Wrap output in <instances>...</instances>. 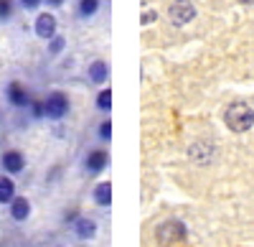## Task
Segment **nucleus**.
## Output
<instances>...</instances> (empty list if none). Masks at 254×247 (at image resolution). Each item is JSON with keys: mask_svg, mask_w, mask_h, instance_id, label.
Instances as JSON below:
<instances>
[{"mask_svg": "<svg viewBox=\"0 0 254 247\" xmlns=\"http://www.w3.org/2000/svg\"><path fill=\"white\" fill-rule=\"evenodd\" d=\"M224 122L231 133H247L254 128V110L247 102H231L224 110Z\"/></svg>", "mask_w": 254, "mask_h": 247, "instance_id": "f257e3e1", "label": "nucleus"}, {"mask_svg": "<svg viewBox=\"0 0 254 247\" xmlns=\"http://www.w3.org/2000/svg\"><path fill=\"white\" fill-rule=\"evenodd\" d=\"M44 105H46V120L51 122H59L69 115L71 110V99L66 92H61V89H51L46 97H44Z\"/></svg>", "mask_w": 254, "mask_h": 247, "instance_id": "f03ea898", "label": "nucleus"}, {"mask_svg": "<svg viewBox=\"0 0 254 247\" xmlns=\"http://www.w3.org/2000/svg\"><path fill=\"white\" fill-rule=\"evenodd\" d=\"M186 235H188V232H186V224H183L181 219H168V222L158 224V230H155L158 242H160V245H165V247L183 242V240H186Z\"/></svg>", "mask_w": 254, "mask_h": 247, "instance_id": "7ed1b4c3", "label": "nucleus"}, {"mask_svg": "<svg viewBox=\"0 0 254 247\" xmlns=\"http://www.w3.org/2000/svg\"><path fill=\"white\" fill-rule=\"evenodd\" d=\"M196 5L190 3V0H173L171 5H168V18H171V23L173 26H188L190 20L196 18Z\"/></svg>", "mask_w": 254, "mask_h": 247, "instance_id": "20e7f679", "label": "nucleus"}, {"mask_svg": "<svg viewBox=\"0 0 254 247\" xmlns=\"http://www.w3.org/2000/svg\"><path fill=\"white\" fill-rule=\"evenodd\" d=\"M5 99H8V105L13 110H28L33 97H31V92H28V87L23 84V82L13 79V82H8V87H5Z\"/></svg>", "mask_w": 254, "mask_h": 247, "instance_id": "39448f33", "label": "nucleus"}, {"mask_svg": "<svg viewBox=\"0 0 254 247\" xmlns=\"http://www.w3.org/2000/svg\"><path fill=\"white\" fill-rule=\"evenodd\" d=\"M26 163L28 161H26L23 151H18V148H8V151L0 153V168L8 176H20L26 171Z\"/></svg>", "mask_w": 254, "mask_h": 247, "instance_id": "423d86ee", "label": "nucleus"}, {"mask_svg": "<svg viewBox=\"0 0 254 247\" xmlns=\"http://www.w3.org/2000/svg\"><path fill=\"white\" fill-rule=\"evenodd\" d=\"M33 33H36L38 38H44V41L54 38V36L59 33V20H56V15H54L51 10H41V13H36Z\"/></svg>", "mask_w": 254, "mask_h": 247, "instance_id": "0eeeda50", "label": "nucleus"}, {"mask_svg": "<svg viewBox=\"0 0 254 247\" xmlns=\"http://www.w3.org/2000/svg\"><path fill=\"white\" fill-rule=\"evenodd\" d=\"M107 166H110V153L104 148H92L87 156H84V171H87L89 176H99Z\"/></svg>", "mask_w": 254, "mask_h": 247, "instance_id": "6e6552de", "label": "nucleus"}, {"mask_svg": "<svg viewBox=\"0 0 254 247\" xmlns=\"http://www.w3.org/2000/svg\"><path fill=\"white\" fill-rule=\"evenodd\" d=\"M71 232H74L76 240H94L97 232H99V224H97L92 217H81V214H79V217L71 222Z\"/></svg>", "mask_w": 254, "mask_h": 247, "instance_id": "1a4fd4ad", "label": "nucleus"}, {"mask_svg": "<svg viewBox=\"0 0 254 247\" xmlns=\"http://www.w3.org/2000/svg\"><path fill=\"white\" fill-rule=\"evenodd\" d=\"M188 156H190V161L201 163V166H208V163H214V158H216V148L206 140H196L193 146L188 148Z\"/></svg>", "mask_w": 254, "mask_h": 247, "instance_id": "9d476101", "label": "nucleus"}, {"mask_svg": "<svg viewBox=\"0 0 254 247\" xmlns=\"http://www.w3.org/2000/svg\"><path fill=\"white\" fill-rule=\"evenodd\" d=\"M31 212H33V207H31V199H28V196L15 194L13 201L8 204V214H10L13 222H26V219L31 217Z\"/></svg>", "mask_w": 254, "mask_h": 247, "instance_id": "9b49d317", "label": "nucleus"}, {"mask_svg": "<svg viewBox=\"0 0 254 247\" xmlns=\"http://www.w3.org/2000/svg\"><path fill=\"white\" fill-rule=\"evenodd\" d=\"M87 79L92 82L94 87L107 84V82H110V64H107L104 59H94V61H89V67H87Z\"/></svg>", "mask_w": 254, "mask_h": 247, "instance_id": "f8f14e48", "label": "nucleus"}, {"mask_svg": "<svg viewBox=\"0 0 254 247\" xmlns=\"http://www.w3.org/2000/svg\"><path fill=\"white\" fill-rule=\"evenodd\" d=\"M92 199H94L97 207L107 209L112 204V181H99L94 186V191H92Z\"/></svg>", "mask_w": 254, "mask_h": 247, "instance_id": "ddd939ff", "label": "nucleus"}, {"mask_svg": "<svg viewBox=\"0 0 254 247\" xmlns=\"http://www.w3.org/2000/svg\"><path fill=\"white\" fill-rule=\"evenodd\" d=\"M102 8V0H76V15L81 20H89L99 13Z\"/></svg>", "mask_w": 254, "mask_h": 247, "instance_id": "4468645a", "label": "nucleus"}, {"mask_svg": "<svg viewBox=\"0 0 254 247\" xmlns=\"http://www.w3.org/2000/svg\"><path fill=\"white\" fill-rule=\"evenodd\" d=\"M13 196H15V181H13V176H8V173H3L0 176V204H8L13 201Z\"/></svg>", "mask_w": 254, "mask_h": 247, "instance_id": "2eb2a0df", "label": "nucleus"}, {"mask_svg": "<svg viewBox=\"0 0 254 247\" xmlns=\"http://www.w3.org/2000/svg\"><path fill=\"white\" fill-rule=\"evenodd\" d=\"M94 107L99 110V112H112V89L110 87H102L99 92H97V99H94Z\"/></svg>", "mask_w": 254, "mask_h": 247, "instance_id": "dca6fc26", "label": "nucleus"}, {"mask_svg": "<svg viewBox=\"0 0 254 247\" xmlns=\"http://www.w3.org/2000/svg\"><path fill=\"white\" fill-rule=\"evenodd\" d=\"M46 51H49V56H61L64 54V49H66V36H64V33H56L54 38H49L46 41Z\"/></svg>", "mask_w": 254, "mask_h": 247, "instance_id": "f3484780", "label": "nucleus"}, {"mask_svg": "<svg viewBox=\"0 0 254 247\" xmlns=\"http://www.w3.org/2000/svg\"><path fill=\"white\" fill-rule=\"evenodd\" d=\"M28 115H31V120H46V105H44V99L41 97H33L31 99V105H28Z\"/></svg>", "mask_w": 254, "mask_h": 247, "instance_id": "a211bd4d", "label": "nucleus"}, {"mask_svg": "<svg viewBox=\"0 0 254 247\" xmlns=\"http://www.w3.org/2000/svg\"><path fill=\"white\" fill-rule=\"evenodd\" d=\"M97 138H99L102 143H112V120H110V117L99 122V128H97Z\"/></svg>", "mask_w": 254, "mask_h": 247, "instance_id": "6ab92c4d", "label": "nucleus"}, {"mask_svg": "<svg viewBox=\"0 0 254 247\" xmlns=\"http://www.w3.org/2000/svg\"><path fill=\"white\" fill-rule=\"evenodd\" d=\"M15 13V0H0V23H8Z\"/></svg>", "mask_w": 254, "mask_h": 247, "instance_id": "aec40b11", "label": "nucleus"}, {"mask_svg": "<svg viewBox=\"0 0 254 247\" xmlns=\"http://www.w3.org/2000/svg\"><path fill=\"white\" fill-rule=\"evenodd\" d=\"M155 20H158V10H153V8H145L142 10V15H140V26H153L155 23Z\"/></svg>", "mask_w": 254, "mask_h": 247, "instance_id": "412c9836", "label": "nucleus"}, {"mask_svg": "<svg viewBox=\"0 0 254 247\" xmlns=\"http://www.w3.org/2000/svg\"><path fill=\"white\" fill-rule=\"evenodd\" d=\"M18 5L23 10H38L41 5H44V0H18Z\"/></svg>", "mask_w": 254, "mask_h": 247, "instance_id": "4be33fe9", "label": "nucleus"}, {"mask_svg": "<svg viewBox=\"0 0 254 247\" xmlns=\"http://www.w3.org/2000/svg\"><path fill=\"white\" fill-rule=\"evenodd\" d=\"M46 5H51V8H61L64 3H66V0H44Z\"/></svg>", "mask_w": 254, "mask_h": 247, "instance_id": "5701e85b", "label": "nucleus"}, {"mask_svg": "<svg viewBox=\"0 0 254 247\" xmlns=\"http://www.w3.org/2000/svg\"><path fill=\"white\" fill-rule=\"evenodd\" d=\"M242 5H254V0H239Z\"/></svg>", "mask_w": 254, "mask_h": 247, "instance_id": "b1692460", "label": "nucleus"}, {"mask_svg": "<svg viewBox=\"0 0 254 247\" xmlns=\"http://www.w3.org/2000/svg\"><path fill=\"white\" fill-rule=\"evenodd\" d=\"M56 247H61V245H56Z\"/></svg>", "mask_w": 254, "mask_h": 247, "instance_id": "393cba45", "label": "nucleus"}]
</instances>
